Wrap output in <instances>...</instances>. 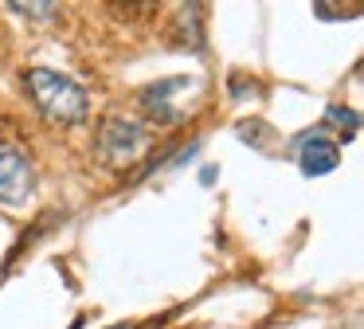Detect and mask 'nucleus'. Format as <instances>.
Returning a JSON list of instances; mask_svg holds the SVG:
<instances>
[{
	"instance_id": "1",
	"label": "nucleus",
	"mask_w": 364,
	"mask_h": 329,
	"mask_svg": "<svg viewBox=\"0 0 364 329\" xmlns=\"http://www.w3.org/2000/svg\"><path fill=\"white\" fill-rule=\"evenodd\" d=\"M28 83V94H32L36 110H40L48 122L55 125H82L90 114V98L75 78L59 75V70H48V67H32L24 75Z\"/></svg>"
},
{
	"instance_id": "2",
	"label": "nucleus",
	"mask_w": 364,
	"mask_h": 329,
	"mask_svg": "<svg viewBox=\"0 0 364 329\" xmlns=\"http://www.w3.org/2000/svg\"><path fill=\"white\" fill-rule=\"evenodd\" d=\"M153 145V133L145 130L137 118H122V114H106L98 122L95 133V157L106 169H134Z\"/></svg>"
},
{
	"instance_id": "3",
	"label": "nucleus",
	"mask_w": 364,
	"mask_h": 329,
	"mask_svg": "<svg viewBox=\"0 0 364 329\" xmlns=\"http://www.w3.org/2000/svg\"><path fill=\"white\" fill-rule=\"evenodd\" d=\"M204 94L200 78H165V83H153L141 90V106L153 122L161 125H181L184 118H192V106Z\"/></svg>"
},
{
	"instance_id": "4",
	"label": "nucleus",
	"mask_w": 364,
	"mask_h": 329,
	"mask_svg": "<svg viewBox=\"0 0 364 329\" xmlns=\"http://www.w3.org/2000/svg\"><path fill=\"white\" fill-rule=\"evenodd\" d=\"M32 196V161L12 141H0V204H24Z\"/></svg>"
},
{
	"instance_id": "5",
	"label": "nucleus",
	"mask_w": 364,
	"mask_h": 329,
	"mask_svg": "<svg viewBox=\"0 0 364 329\" xmlns=\"http://www.w3.org/2000/svg\"><path fill=\"white\" fill-rule=\"evenodd\" d=\"M341 161V145L329 137H306L298 149V164L306 177H325V172H333Z\"/></svg>"
},
{
	"instance_id": "6",
	"label": "nucleus",
	"mask_w": 364,
	"mask_h": 329,
	"mask_svg": "<svg viewBox=\"0 0 364 329\" xmlns=\"http://www.w3.org/2000/svg\"><path fill=\"white\" fill-rule=\"evenodd\" d=\"M329 118H333V122H337V125H345L348 133L356 130V114H353V110H329Z\"/></svg>"
},
{
	"instance_id": "7",
	"label": "nucleus",
	"mask_w": 364,
	"mask_h": 329,
	"mask_svg": "<svg viewBox=\"0 0 364 329\" xmlns=\"http://www.w3.org/2000/svg\"><path fill=\"white\" fill-rule=\"evenodd\" d=\"M114 329H137V325H114Z\"/></svg>"
}]
</instances>
